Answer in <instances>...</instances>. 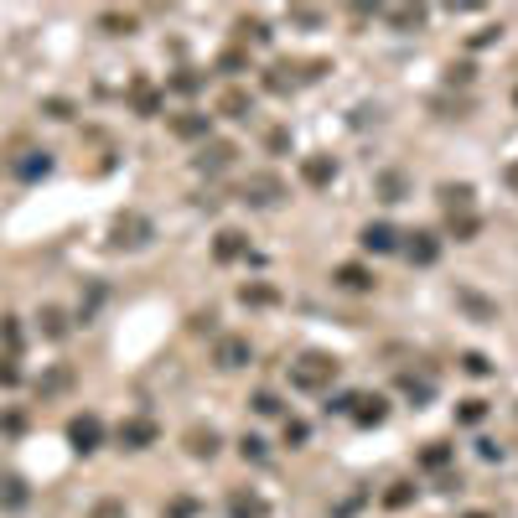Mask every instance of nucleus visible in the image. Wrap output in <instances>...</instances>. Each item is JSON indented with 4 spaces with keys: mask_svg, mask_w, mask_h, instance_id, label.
I'll use <instances>...</instances> for the list:
<instances>
[{
    "mask_svg": "<svg viewBox=\"0 0 518 518\" xmlns=\"http://www.w3.org/2000/svg\"><path fill=\"white\" fill-rule=\"evenodd\" d=\"M337 280H343L347 291H368V285H373L368 270H358V264H343V270H337Z\"/></svg>",
    "mask_w": 518,
    "mask_h": 518,
    "instance_id": "obj_1",
    "label": "nucleus"
},
{
    "mask_svg": "<svg viewBox=\"0 0 518 518\" xmlns=\"http://www.w3.org/2000/svg\"><path fill=\"white\" fill-rule=\"evenodd\" d=\"M98 435V425L94 420H73V440H83V451H88V440Z\"/></svg>",
    "mask_w": 518,
    "mask_h": 518,
    "instance_id": "obj_2",
    "label": "nucleus"
},
{
    "mask_svg": "<svg viewBox=\"0 0 518 518\" xmlns=\"http://www.w3.org/2000/svg\"><path fill=\"white\" fill-rule=\"evenodd\" d=\"M363 244H368V249H389V228H368V234H363Z\"/></svg>",
    "mask_w": 518,
    "mask_h": 518,
    "instance_id": "obj_3",
    "label": "nucleus"
},
{
    "mask_svg": "<svg viewBox=\"0 0 518 518\" xmlns=\"http://www.w3.org/2000/svg\"><path fill=\"white\" fill-rule=\"evenodd\" d=\"M239 254V234H223V244H218V259H234Z\"/></svg>",
    "mask_w": 518,
    "mask_h": 518,
    "instance_id": "obj_4",
    "label": "nucleus"
},
{
    "mask_svg": "<svg viewBox=\"0 0 518 518\" xmlns=\"http://www.w3.org/2000/svg\"><path fill=\"white\" fill-rule=\"evenodd\" d=\"M306 176H311V182H327V176H332V166H327V161H311V166H306Z\"/></svg>",
    "mask_w": 518,
    "mask_h": 518,
    "instance_id": "obj_5",
    "label": "nucleus"
},
{
    "mask_svg": "<svg viewBox=\"0 0 518 518\" xmlns=\"http://www.w3.org/2000/svg\"><path fill=\"white\" fill-rule=\"evenodd\" d=\"M244 352H249L244 343H228V347H223V363H228V368H234V363H239V358H244Z\"/></svg>",
    "mask_w": 518,
    "mask_h": 518,
    "instance_id": "obj_6",
    "label": "nucleus"
},
{
    "mask_svg": "<svg viewBox=\"0 0 518 518\" xmlns=\"http://www.w3.org/2000/svg\"><path fill=\"white\" fill-rule=\"evenodd\" d=\"M472 518H482V513H472Z\"/></svg>",
    "mask_w": 518,
    "mask_h": 518,
    "instance_id": "obj_7",
    "label": "nucleus"
}]
</instances>
